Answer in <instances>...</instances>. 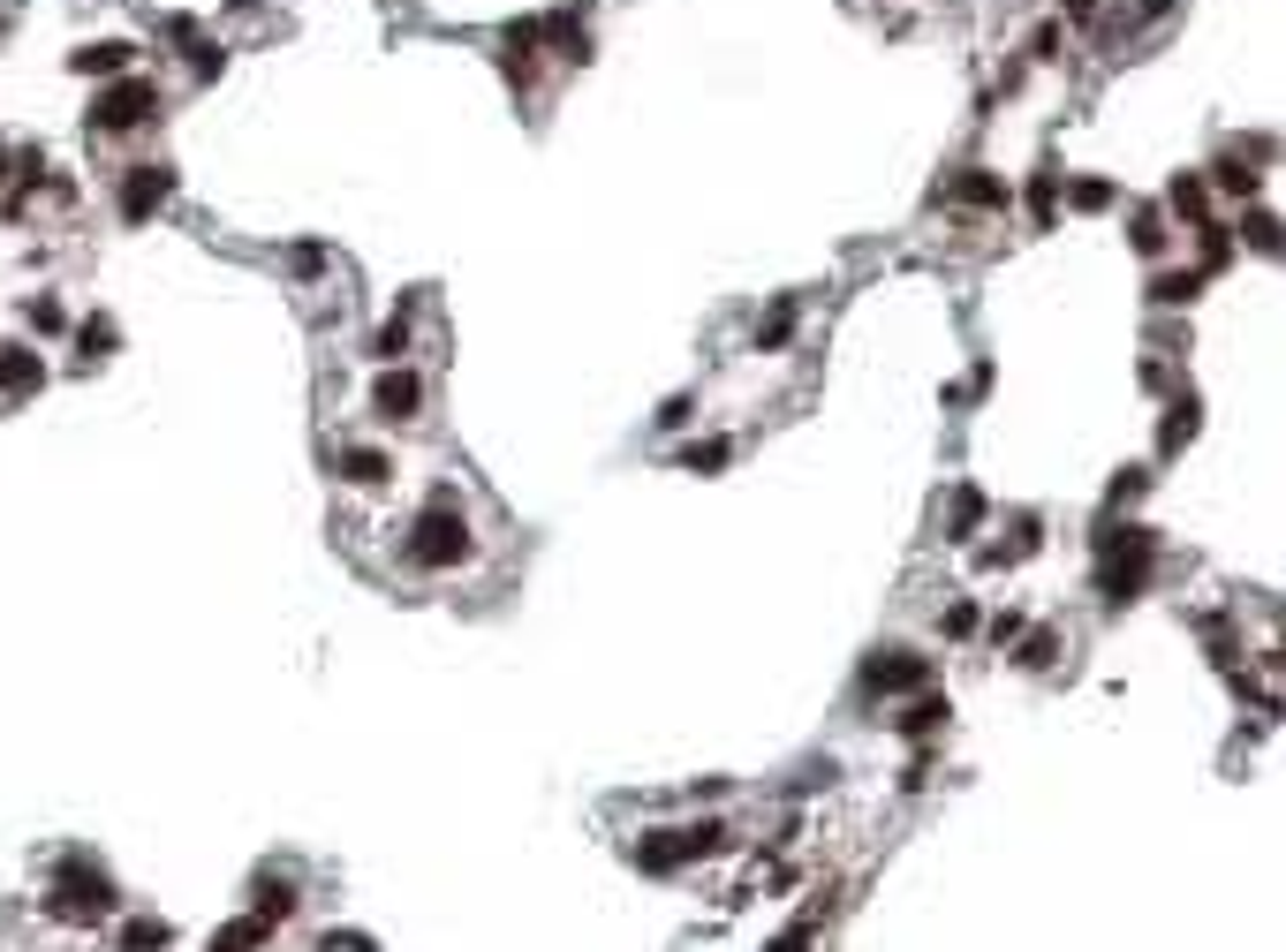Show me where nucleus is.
Here are the masks:
<instances>
[{"instance_id":"nucleus-1","label":"nucleus","mask_w":1286,"mask_h":952,"mask_svg":"<svg viewBox=\"0 0 1286 952\" xmlns=\"http://www.w3.org/2000/svg\"><path fill=\"white\" fill-rule=\"evenodd\" d=\"M394 560H401L409 575H462V567H478V522H470V499H462L455 484H432V499L409 514Z\"/></svg>"},{"instance_id":"nucleus-2","label":"nucleus","mask_w":1286,"mask_h":952,"mask_svg":"<svg viewBox=\"0 0 1286 952\" xmlns=\"http://www.w3.org/2000/svg\"><path fill=\"white\" fill-rule=\"evenodd\" d=\"M145 122H160V84H152V76H114V84L91 99V137H129V129H145Z\"/></svg>"},{"instance_id":"nucleus-3","label":"nucleus","mask_w":1286,"mask_h":952,"mask_svg":"<svg viewBox=\"0 0 1286 952\" xmlns=\"http://www.w3.org/2000/svg\"><path fill=\"white\" fill-rule=\"evenodd\" d=\"M417 409H424V378L401 371V363H386V371L371 378V416H379V424H409Z\"/></svg>"},{"instance_id":"nucleus-4","label":"nucleus","mask_w":1286,"mask_h":952,"mask_svg":"<svg viewBox=\"0 0 1286 952\" xmlns=\"http://www.w3.org/2000/svg\"><path fill=\"white\" fill-rule=\"evenodd\" d=\"M166 197H174V166H129V174H122V220H129V227L152 220Z\"/></svg>"},{"instance_id":"nucleus-5","label":"nucleus","mask_w":1286,"mask_h":952,"mask_svg":"<svg viewBox=\"0 0 1286 952\" xmlns=\"http://www.w3.org/2000/svg\"><path fill=\"white\" fill-rule=\"evenodd\" d=\"M924 680H931V665L916 650H878L863 665V688H878V696H901V688H924Z\"/></svg>"},{"instance_id":"nucleus-6","label":"nucleus","mask_w":1286,"mask_h":952,"mask_svg":"<svg viewBox=\"0 0 1286 952\" xmlns=\"http://www.w3.org/2000/svg\"><path fill=\"white\" fill-rule=\"evenodd\" d=\"M114 907V892H107V877H84V862L61 877V900H53V915H69V923H99Z\"/></svg>"},{"instance_id":"nucleus-7","label":"nucleus","mask_w":1286,"mask_h":952,"mask_svg":"<svg viewBox=\"0 0 1286 952\" xmlns=\"http://www.w3.org/2000/svg\"><path fill=\"white\" fill-rule=\"evenodd\" d=\"M333 469H341L348 491H386V484H394V454H386V447H341Z\"/></svg>"},{"instance_id":"nucleus-8","label":"nucleus","mask_w":1286,"mask_h":952,"mask_svg":"<svg viewBox=\"0 0 1286 952\" xmlns=\"http://www.w3.org/2000/svg\"><path fill=\"white\" fill-rule=\"evenodd\" d=\"M545 23V46H553V61H568V68H583L591 61V30L576 23V8H560V15H537Z\"/></svg>"},{"instance_id":"nucleus-9","label":"nucleus","mask_w":1286,"mask_h":952,"mask_svg":"<svg viewBox=\"0 0 1286 952\" xmlns=\"http://www.w3.org/2000/svg\"><path fill=\"white\" fill-rule=\"evenodd\" d=\"M69 68H76V76H129V68H137V46H129V38H99V46L69 53Z\"/></svg>"},{"instance_id":"nucleus-10","label":"nucleus","mask_w":1286,"mask_h":952,"mask_svg":"<svg viewBox=\"0 0 1286 952\" xmlns=\"http://www.w3.org/2000/svg\"><path fill=\"white\" fill-rule=\"evenodd\" d=\"M38 386H46V363H38L30 348H0V393L23 401V393H38Z\"/></svg>"},{"instance_id":"nucleus-11","label":"nucleus","mask_w":1286,"mask_h":952,"mask_svg":"<svg viewBox=\"0 0 1286 952\" xmlns=\"http://www.w3.org/2000/svg\"><path fill=\"white\" fill-rule=\"evenodd\" d=\"M954 197H962L968 212H1006V181H999L991 166H962V181H954Z\"/></svg>"},{"instance_id":"nucleus-12","label":"nucleus","mask_w":1286,"mask_h":952,"mask_svg":"<svg viewBox=\"0 0 1286 952\" xmlns=\"http://www.w3.org/2000/svg\"><path fill=\"white\" fill-rule=\"evenodd\" d=\"M1196 296H1203V273H1158V280H1150V303H1165V311H1173V303H1196Z\"/></svg>"},{"instance_id":"nucleus-13","label":"nucleus","mask_w":1286,"mask_h":952,"mask_svg":"<svg viewBox=\"0 0 1286 952\" xmlns=\"http://www.w3.org/2000/svg\"><path fill=\"white\" fill-rule=\"evenodd\" d=\"M1165 204H1173L1180 220H1203V204H1211V189H1203V174H1180V181L1165 189Z\"/></svg>"},{"instance_id":"nucleus-14","label":"nucleus","mask_w":1286,"mask_h":952,"mask_svg":"<svg viewBox=\"0 0 1286 952\" xmlns=\"http://www.w3.org/2000/svg\"><path fill=\"white\" fill-rule=\"evenodd\" d=\"M939 726H947V696H924V703H908V711H901V734H916V741H924V734H939Z\"/></svg>"},{"instance_id":"nucleus-15","label":"nucleus","mask_w":1286,"mask_h":952,"mask_svg":"<svg viewBox=\"0 0 1286 952\" xmlns=\"http://www.w3.org/2000/svg\"><path fill=\"white\" fill-rule=\"evenodd\" d=\"M220 68H227V46H220V38H189V76H197V84H212Z\"/></svg>"},{"instance_id":"nucleus-16","label":"nucleus","mask_w":1286,"mask_h":952,"mask_svg":"<svg viewBox=\"0 0 1286 952\" xmlns=\"http://www.w3.org/2000/svg\"><path fill=\"white\" fill-rule=\"evenodd\" d=\"M1211 181H1219V189H1226V197H1241V204H1249V197H1257V174H1249V166H1241V159H1219V166H1211Z\"/></svg>"},{"instance_id":"nucleus-17","label":"nucleus","mask_w":1286,"mask_h":952,"mask_svg":"<svg viewBox=\"0 0 1286 952\" xmlns=\"http://www.w3.org/2000/svg\"><path fill=\"white\" fill-rule=\"evenodd\" d=\"M371 355H379V363H394V355H409V311H401V317H386V325H379V340H371Z\"/></svg>"},{"instance_id":"nucleus-18","label":"nucleus","mask_w":1286,"mask_h":952,"mask_svg":"<svg viewBox=\"0 0 1286 952\" xmlns=\"http://www.w3.org/2000/svg\"><path fill=\"white\" fill-rule=\"evenodd\" d=\"M1060 53H1067V30H1060V23H1037V30H1029V61H1060Z\"/></svg>"},{"instance_id":"nucleus-19","label":"nucleus","mask_w":1286,"mask_h":952,"mask_svg":"<svg viewBox=\"0 0 1286 952\" xmlns=\"http://www.w3.org/2000/svg\"><path fill=\"white\" fill-rule=\"evenodd\" d=\"M1135 250H1142V258L1165 250V220H1158V212H1135Z\"/></svg>"},{"instance_id":"nucleus-20","label":"nucleus","mask_w":1286,"mask_h":952,"mask_svg":"<svg viewBox=\"0 0 1286 952\" xmlns=\"http://www.w3.org/2000/svg\"><path fill=\"white\" fill-rule=\"evenodd\" d=\"M1029 204H1037V212H1052V204H1060V174H1052V166L1029 181Z\"/></svg>"},{"instance_id":"nucleus-21","label":"nucleus","mask_w":1286,"mask_h":952,"mask_svg":"<svg viewBox=\"0 0 1286 952\" xmlns=\"http://www.w3.org/2000/svg\"><path fill=\"white\" fill-rule=\"evenodd\" d=\"M1022 665H1029V673H1044V665H1052V628H1044V635H1029V642H1022Z\"/></svg>"},{"instance_id":"nucleus-22","label":"nucleus","mask_w":1286,"mask_h":952,"mask_svg":"<svg viewBox=\"0 0 1286 952\" xmlns=\"http://www.w3.org/2000/svg\"><path fill=\"white\" fill-rule=\"evenodd\" d=\"M939 628L954 635V642H962V635H976V605H968V598H962V605H947V621H939Z\"/></svg>"},{"instance_id":"nucleus-23","label":"nucleus","mask_w":1286,"mask_h":952,"mask_svg":"<svg viewBox=\"0 0 1286 952\" xmlns=\"http://www.w3.org/2000/svg\"><path fill=\"white\" fill-rule=\"evenodd\" d=\"M1075 204H1083V212H1098V204H1113V181H1075Z\"/></svg>"},{"instance_id":"nucleus-24","label":"nucleus","mask_w":1286,"mask_h":952,"mask_svg":"<svg viewBox=\"0 0 1286 952\" xmlns=\"http://www.w3.org/2000/svg\"><path fill=\"white\" fill-rule=\"evenodd\" d=\"M727 462V439H704V447H689V469H719Z\"/></svg>"},{"instance_id":"nucleus-25","label":"nucleus","mask_w":1286,"mask_h":952,"mask_svg":"<svg viewBox=\"0 0 1286 952\" xmlns=\"http://www.w3.org/2000/svg\"><path fill=\"white\" fill-rule=\"evenodd\" d=\"M23 317H30L38 333H61V303H46V296H38V303H30V311H23Z\"/></svg>"},{"instance_id":"nucleus-26","label":"nucleus","mask_w":1286,"mask_h":952,"mask_svg":"<svg viewBox=\"0 0 1286 952\" xmlns=\"http://www.w3.org/2000/svg\"><path fill=\"white\" fill-rule=\"evenodd\" d=\"M1249 242H1257V250H1279V220L1257 212V220H1249Z\"/></svg>"},{"instance_id":"nucleus-27","label":"nucleus","mask_w":1286,"mask_h":952,"mask_svg":"<svg viewBox=\"0 0 1286 952\" xmlns=\"http://www.w3.org/2000/svg\"><path fill=\"white\" fill-rule=\"evenodd\" d=\"M288 258H296V273H319V265H325V242H296Z\"/></svg>"},{"instance_id":"nucleus-28","label":"nucleus","mask_w":1286,"mask_h":952,"mask_svg":"<svg viewBox=\"0 0 1286 952\" xmlns=\"http://www.w3.org/2000/svg\"><path fill=\"white\" fill-rule=\"evenodd\" d=\"M1173 8H1180V0H1135V23H1165Z\"/></svg>"},{"instance_id":"nucleus-29","label":"nucleus","mask_w":1286,"mask_h":952,"mask_svg":"<svg viewBox=\"0 0 1286 952\" xmlns=\"http://www.w3.org/2000/svg\"><path fill=\"white\" fill-rule=\"evenodd\" d=\"M1060 8H1067V23H1090V15H1098V0H1060Z\"/></svg>"},{"instance_id":"nucleus-30","label":"nucleus","mask_w":1286,"mask_h":952,"mask_svg":"<svg viewBox=\"0 0 1286 952\" xmlns=\"http://www.w3.org/2000/svg\"><path fill=\"white\" fill-rule=\"evenodd\" d=\"M772 952H809V930H795V938H780Z\"/></svg>"}]
</instances>
